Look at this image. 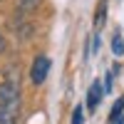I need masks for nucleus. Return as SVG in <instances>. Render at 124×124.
<instances>
[{
    "mask_svg": "<svg viewBox=\"0 0 124 124\" xmlns=\"http://www.w3.org/2000/svg\"><path fill=\"white\" fill-rule=\"evenodd\" d=\"M10 99H20V92H17L15 85L3 82V85H0V102H10Z\"/></svg>",
    "mask_w": 124,
    "mask_h": 124,
    "instance_id": "obj_4",
    "label": "nucleus"
},
{
    "mask_svg": "<svg viewBox=\"0 0 124 124\" xmlns=\"http://www.w3.org/2000/svg\"><path fill=\"white\" fill-rule=\"evenodd\" d=\"M5 50V40H3V35H0V52Z\"/></svg>",
    "mask_w": 124,
    "mask_h": 124,
    "instance_id": "obj_11",
    "label": "nucleus"
},
{
    "mask_svg": "<svg viewBox=\"0 0 124 124\" xmlns=\"http://www.w3.org/2000/svg\"><path fill=\"white\" fill-rule=\"evenodd\" d=\"M47 75H50V60H47L45 55L35 57L32 70H30V77H32V82H35V85H42V82L47 79Z\"/></svg>",
    "mask_w": 124,
    "mask_h": 124,
    "instance_id": "obj_2",
    "label": "nucleus"
},
{
    "mask_svg": "<svg viewBox=\"0 0 124 124\" xmlns=\"http://www.w3.org/2000/svg\"><path fill=\"white\" fill-rule=\"evenodd\" d=\"M122 112H124V97H119V99L114 102V107H112V112H109V124L119 122V119H122Z\"/></svg>",
    "mask_w": 124,
    "mask_h": 124,
    "instance_id": "obj_5",
    "label": "nucleus"
},
{
    "mask_svg": "<svg viewBox=\"0 0 124 124\" xmlns=\"http://www.w3.org/2000/svg\"><path fill=\"white\" fill-rule=\"evenodd\" d=\"M112 82H114V72H109V75H107V79H104V92L112 89Z\"/></svg>",
    "mask_w": 124,
    "mask_h": 124,
    "instance_id": "obj_10",
    "label": "nucleus"
},
{
    "mask_svg": "<svg viewBox=\"0 0 124 124\" xmlns=\"http://www.w3.org/2000/svg\"><path fill=\"white\" fill-rule=\"evenodd\" d=\"M72 124H82V107H75V112H72Z\"/></svg>",
    "mask_w": 124,
    "mask_h": 124,
    "instance_id": "obj_8",
    "label": "nucleus"
},
{
    "mask_svg": "<svg viewBox=\"0 0 124 124\" xmlns=\"http://www.w3.org/2000/svg\"><path fill=\"white\" fill-rule=\"evenodd\" d=\"M102 85L99 82H92V87H89V92H87V109L89 112H94L97 107H99V99H102Z\"/></svg>",
    "mask_w": 124,
    "mask_h": 124,
    "instance_id": "obj_3",
    "label": "nucleus"
},
{
    "mask_svg": "<svg viewBox=\"0 0 124 124\" xmlns=\"http://www.w3.org/2000/svg\"><path fill=\"white\" fill-rule=\"evenodd\" d=\"M20 119V99L0 102V124H17Z\"/></svg>",
    "mask_w": 124,
    "mask_h": 124,
    "instance_id": "obj_1",
    "label": "nucleus"
},
{
    "mask_svg": "<svg viewBox=\"0 0 124 124\" xmlns=\"http://www.w3.org/2000/svg\"><path fill=\"white\" fill-rule=\"evenodd\" d=\"M37 3H40V0H20V5H23L25 10H32V8H35Z\"/></svg>",
    "mask_w": 124,
    "mask_h": 124,
    "instance_id": "obj_9",
    "label": "nucleus"
},
{
    "mask_svg": "<svg viewBox=\"0 0 124 124\" xmlns=\"http://www.w3.org/2000/svg\"><path fill=\"white\" fill-rule=\"evenodd\" d=\"M114 124H124V122H122V119H119V122H114Z\"/></svg>",
    "mask_w": 124,
    "mask_h": 124,
    "instance_id": "obj_12",
    "label": "nucleus"
},
{
    "mask_svg": "<svg viewBox=\"0 0 124 124\" xmlns=\"http://www.w3.org/2000/svg\"><path fill=\"white\" fill-rule=\"evenodd\" d=\"M112 52H114L117 57H119V55H124V40H122V35H119V32L112 37Z\"/></svg>",
    "mask_w": 124,
    "mask_h": 124,
    "instance_id": "obj_6",
    "label": "nucleus"
},
{
    "mask_svg": "<svg viewBox=\"0 0 124 124\" xmlns=\"http://www.w3.org/2000/svg\"><path fill=\"white\" fill-rule=\"evenodd\" d=\"M102 23H104V0H99V8H97V20H94L97 30L102 27Z\"/></svg>",
    "mask_w": 124,
    "mask_h": 124,
    "instance_id": "obj_7",
    "label": "nucleus"
}]
</instances>
